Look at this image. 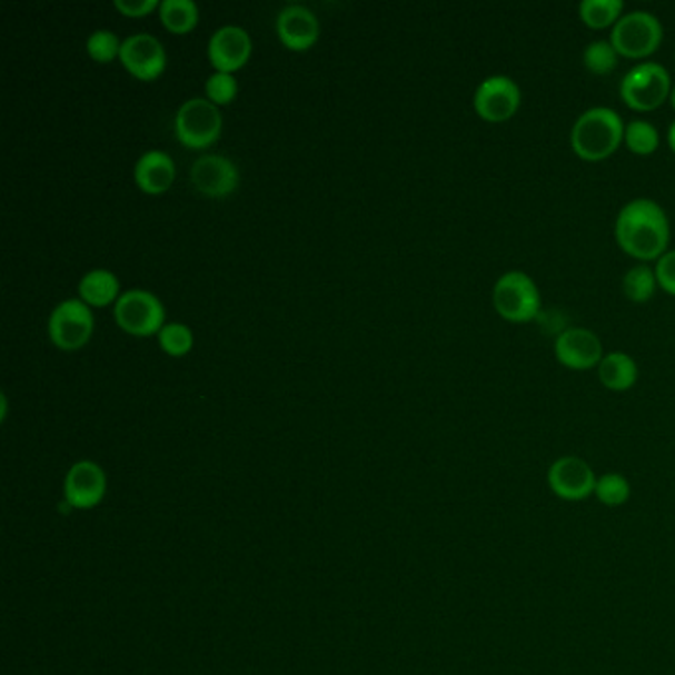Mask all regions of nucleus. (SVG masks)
<instances>
[{"label": "nucleus", "instance_id": "obj_6", "mask_svg": "<svg viewBox=\"0 0 675 675\" xmlns=\"http://www.w3.org/2000/svg\"><path fill=\"white\" fill-rule=\"evenodd\" d=\"M672 78L659 62L636 63L621 80V98L634 111H654L669 100Z\"/></svg>", "mask_w": 675, "mask_h": 675}, {"label": "nucleus", "instance_id": "obj_15", "mask_svg": "<svg viewBox=\"0 0 675 675\" xmlns=\"http://www.w3.org/2000/svg\"><path fill=\"white\" fill-rule=\"evenodd\" d=\"M276 32L286 48L294 52H306L319 40L321 24L316 12L306 4H288L276 17Z\"/></svg>", "mask_w": 675, "mask_h": 675}, {"label": "nucleus", "instance_id": "obj_29", "mask_svg": "<svg viewBox=\"0 0 675 675\" xmlns=\"http://www.w3.org/2000/svg\"><path fill=\"white\" fill-rule=\"evenodd\" d=\"M657 286L675 296V248H669L659 260L656 261Z\"/></svg>", "mask_w": 675, "mask_h": 675}, {"label": "nucleus", "instance_id": "obj_20", "mask_svg": "<svg viewBox=\"0 0 675 675\" xmlns=\"http://www.w3.org/2000/svg\"><path fill=\"white\" fill-rule=\"evenodd\" d=\"M159 19L172 34H189L199 24V4L195 0H161Z\"/></svg>", "mask_w": 675, "mask_h": 675}, {"label": "nucleus", "instance_id": "obj_28", "mask_svg": "<svg viewBox=\"0 0 675 675\" xmlns=\"http://www.w3.org/2000/svg\"><path fill=\"white\" fill-rule=\"evenodd\" d=\"M205 93H207V100L217 103V106L232 103L238 96V80H236L235 73H210L205 81Z\"/></svg>", "mask_w": 675, "mask_h": 675}, {"label": "nucleus", "instance_id": "obj_3", "mask_svg": "<svg viewBox=\"0 0 675 675\" xmlns=\"http://www.w3.org/2000/svg\"><path fill=\"white\" fill-rule=\"evenodd\" d=\"M492 304L505 321L532 324L540 314V289L527 271L507 270L494 284Z\"/></svg>", "mask_w": 675, "mask_h": 675}, {"label": "nucleus", "instance_id": "obj_32", "mask_svg": "<svg viewBox=\"0 0 675 675\" xmlns=\"http://www.w3.org/2000/svg\"><path fill=\"white\" fill-rule=\"evenodd\" d=\"M669 103H672V108L675 109V83L672 86V91H669Z\"/></svg>", "mask_w": 675, "mask_h": 675}, {"label": "nucleus", "instance_id": "obj_9", "mask_svg": "<svg viewBox=\"0 0 675 675\" xmlns=\"http://www.w3.org/2000/svg\"><path fill=\"white\" fill-rule=\"evenodd\" d=\"M522 108V88L505 73L487 76L474 91V109L477 116L489 123H504L514 118Z\"/></svg>", "mask_w": 675, "mask_h": 675}, {"label": "nucleus", "instance_id": "obj_22", "mask_svg": "<svg viewBox=\"0 0 675 675\" xmlns=\"http://www.w3.org/2000/svg\"><path fill=\"white\" fill-rule=\"evenodd\" d=\"M624 14V2L622 0H583L578 4V17L586 27L603 30L614 27Z\"/></svg>", "mask_w": 675, "mask_h": 675}, {"label": "nucleus", "instance_id": "obj_26", "mask_svg": "<svg viewBox=\"0 0 675 675\" xmlns=\"http://www.w3.org/2000/svg\"><path fill=\"white\" fill-rule=\"evenodd\" d=\"M632 487L628 477L611 471L598 477L595 496L606 507H621L631 499Z\"/></svg>", "mask_w": 675, "mask_h": 675}, {"label": "nucleus", "instance_id": "obj_5", "mask_svg": "<svg viewBox=\"0 0 675 675\" xmlns=\"http://www.w3.org/2000/svg\"><path fill=\"white\" fill-rule=\"evenodd\" d=\"M611 42L624 58L642 60L657 52L664 42V27L654 12L631 10L614 24Z\"/></svg>", "mask_w": 675, "mask_h": 675}, {"label": "nucleus", "instance_id": "obj_27", "mask_svg": "<svg viewBox=\"0 0 675 675\" xmlns=\"http://www.w3.org/2000/svg\"><path fill=\"white\" fill-rule=\"evenodd\" d=\"M121 42H123V40H119L118 34H116L113 30H109V28H98V30H93L90 37H88V40H86V50H88V54H90L93 62H111V60L119 58Z\"/></svg>", "mask_w": 675, "mask_h": 675}, {"label": "nucleus", "instance_id": "obj_30", "mask_svg": "<svg viewBox=\"0 0 675 675\" xmlns=\"http://www.w3.org/2000/svg\"><path fill=\"white\" fill-rule=\"evenodd\" d=\"M159 0H113V7L123 14V17H131V19H141L151 14L153 10H159Z\"/></svg>", "mask_w": 675, "mask_h": 675}, {"label": "nucleus", "instance_id": "obj_17", "mask_svg": "<svg viewBox=\"0 0 675 675\" xmlns=\"http://www.w3.org/2000/svg\"><path fill=\"white\" fill-rule=\"evenodd\" d=\"M603 387L614 393L631 390L638 380V363L628 353L611 351L604 355L600 365L596 367Z\"/></svg>", "mask_w": 675, "mask_h": 675}, {"label": "nucleus", "instance_id": "obj_19", "mask_svg": "<svg viewBox=\"0 0 675 675\" xmlns=\"http://www.w3.org/2000/svg\"><path fill=\"white\" fill-rule=\"evenodd\" d=\"M66 489L70 492V497L76 504H93V502H98V497L103 492V474L96 464L80 461L70 471Z\"/></svg>", "mask_w": 675, "mask_h": 675}, {"label": "nucleus", "instance_id": "obj_10", "mask_svg": "<svg viewBox=\"0 0 675 675\" xmlns=\"http://www.w3.org/2000/svg\"><path fill=\"white\" fill-rule=\"evenodd\" d=\"M596 482L595 469L578 456L557 458L547 471L550 492L563 502H585L595 496Z\"/></svg>", "mask_w": 675, "mask_h": 675}, {"label": "nucleus", "instance_id": "obj_24", "mask_svg": "<svg viewBox=\"0 0 675 675\" xmlns=\"http://www.w3.org/2000/svg\"><path fill=\"white\" fill-rule=\"evenodd\" d=\"M621 54L616 52L611 40H593L583 50V63L586 70L595 76H608L618 68Z\"/></svg>", "mask_w": 675, "mask_h": 675}, {"label": "nucleus", "instance_id": "obj_2", "mask_svg": "<svg viewBox=\"0 0 675 675\" xmlns=\"http://www.w3.org/2000/svg\"><path fill=\"white\" fill-rule=\"evenodd\" d=\"M626 123L621 113L606 106L588 108L570 127V149L586 162H600L624 143Z\"/></svg>", "mask_w": 675, "mask_h": 675}, {"label": "nucleus", "instance_id": "obj_21", "mask_svg": "<svg viewBox=\"0 0 675 675\" xmlns=\"http://www.w3.org/2000/svg\"><path fill=\"white\" fill-rule=\"evenodd\" d=\"M657 288L656 270L649 268L648 264L634 266L622 278V291L634 304H648Z\"/></svg>", "mask_w": 675, "mask_h": 675}, {"label": "nucleus", "instance_id": "obj_13", "mask_svg": "<svg viewBox=\"0 0 675 675\" xmlns=\"http://www.w3.org/2000/svg\"><path fill=\"white\" fill-rule=\"evenodd\" d=\"M254 42L250 32L238 24L217 28L208 38L207 54L215 72L235 73L242 70L252 56Z\"/></svg>", "mask_w": 675, "mask_h": 675}, {"label": "nucleus", "instance_id": "obj_14", "mask_svg": "<svg viewBox=\"0 0 675 675\" xmlns=\"http://www.w3.org/2000/svg\"><path fill=\"white\" fill-rule=\"evenodd\" d=\"M604 355L600 337L588 327H567L555 339V357L565 369H595Z\"/></svg>", "mask_w": 675, "mask_h": 675}, {"label": "nucleus", "instance_id": "obj_23", "mask_svg": "<svg viewBox=\"0 0 675 675\" xmlns=\"http://www.w3.org/2000/svg\"><path fill=\"white\" fill-rule=\"evenodd\" d=\"M624 143L634 155L646 157L656 153L659 147V131L648 119H632L626 123Z\"/></svg>", "mask_w": 675, "mask_h": 675}, {"label": "nucleus", "instance_id": "obj_8", "mask_svg": "<svg viewBox=\"0 0 675 675\" xmlns=\"http://www.w3.org/2000/svg\"><path fill=\"white\" fill-rule=\"evenodd\" d=\"M116 324L129 335L151 337L165 325V306L161 298L143 288H131L113 304Z\"/></svg>", "mask_w": 675, "mask_h": 675}, {"label": "nucleus", "instance_id": "obj_31", "mask_svg": "<svg viewBox=\"0 0 675 675\" xmlns=\"http://www.w3.org/2000/svg\"><path fill=\"white\" fill-rule=\"evenodd\" d=\"M667 145H669V149L675 153V119L667 127Z\"/></svg>", "mask_w": 675, "mask_h": 675}, {"label": "nucleus", "instance_id": "obj_4", "mask_svg": "<svg viewBox=\"0 0 675 675\" xmlns=\"http://www.w3.org/2000/svg\"><path fill=\"white\" fill-rule=\"evenodd\" d=\"M222 111L217 103L207 98H189L182 101L175 111V136L180 143L192 151H202L212 143H217L222 133Z\"/></svg>", "mask_w": 675, "mask_h": 675}, {"label": "nucleus", "instance_id": "obj_16", "mask_svg": "<svg viewBox=\"0 0 675 675\" xmlns=\"http://www.w3.org/2000/svg\"><path fill=\"white\" fill-rule=\"evenodd\" d=\"M133 179L145 195H162L171 189L177 179L175 159L161 149H149L137 159Z\"/></svg>", "mask_w": 675, "mask_h": 675}, {"label": "nucleus", "instance_id": "obj_11", "mask_svg": "<svg viewBox=\"0 0 675 675\" xmlns=\"http://www.w3.org/2000/svg\"><path fill=\"white\" fill-rule=\"evenodd\" d=\"M190 182L208 199H226L240 185V171L226 155H200L190 165Z\"/></svg>", "mask_w": 675, "mask_h": 675}, {"label": "nucleus", "instance_id": "obj_12", "mask_svg": "<svg viewBox=\"0 0 675 675\" xmlns=\"http://www.w3.org/2000/svg\"><path fill=\"white\" fill-rule=\"evenodd\" d=\"M119 60L137 80L153 81L167 68V50L155 34L136 32L121 42Z\"/></svg>", "mask_w": 675, "mask_h": 675}, {"label": "nucleus", "instance_id": "obj_7", "mask_svg": "<svg viewBox=\"0 0 675 675\" xmlns=\"http://www.w3.org/2000/svg\"><path fill=\"white\" fill-rule=\"evenodd\" d=\"M96 329L91 307L80 298L60 301L48 317V337L62 351H80Z\"/></svg>", "mask_w": 675, "mask_h": 675}, {"label": "nucleus", "instance_id": "obj_1", "mask_svg": "<svg viewBox=\"0 0 675 675\" xmlns=\"http://www.w3.org/2000/svg\"><path fill=\"white\" fill-rule=\"evenodd\" d=\"M616 242L639 261L659 260L669 250L672 226L664 207L652 199H634L621 208L614 222Z\"/></svg>", "mask_w": 675, "mask_h": 675}, {"label": "nucleus", "instance_id": "obj_25", "mask_svg": "<svg viewBox=\"0 0 675 675\" xmlns=\"http://www.w3.org/2000/svg\"><path fill=\"white\" fill-rule=\"evenodd\" d=\"M157 339H159L162 351L171 355V357H185L195 347L192 329L189 325L180 324V321L162 325L161 331L157 334Z\"/></svg>", "mask_w": 675, "mask_h": 675}, {"label": "nucleus", "instance_id": "obj_18", "mask_svg": "<svg viewBox=\"0 0 675 675\" xmlns=\"http://www.w3.org/2000/svg\"><path fill=\"white\" fill-rule=\"evenodd\" d=\"M78 294L90 307H108L118 301L119 278L106 268H93L81 276Z\"/></svg>", "mask_w": 675, "mask_h": 675}]
</instances>
